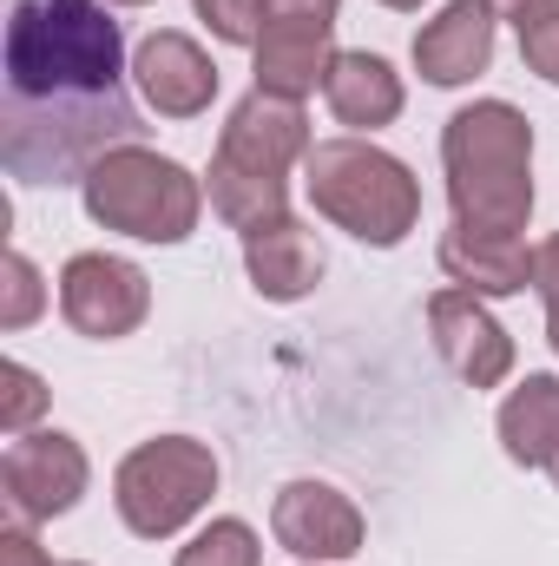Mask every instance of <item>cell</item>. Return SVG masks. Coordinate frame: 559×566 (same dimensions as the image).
I'll list each match as a JSON object with an SVG mask.
<instances>
[{
    "instance_id": "obj_1",
    "label": "cell",
    "mask_w": 559,
    "mask_h": 566,
    "mask_svg": "<svg viewBox=\"0 0 559 566\" xmlns=\"http://www.w3.org/2000/svg\"><path fill=\"white\" fill-rule=\"evenodd\" d=\"M139 145L126 93V33L106 0H13L0 60V165L20 185H86V171Z\"/></svg>"
},
{
    "instance_id": "obj_2",
    "label": "cell",
    "mask_w": 559,
    "mask_h": 566,
    "mask_svg": "<svg viewBox=\"0 0 559 566\" xmlns=\"http://www.w3.org/2000/svg\"><path fill=\"white\" fill-rule=\"evenodd\" d=\"M454 224L520 238L534 218V126L507 99H474L441 133Z\"/></svg>"
},
{
    "instance_id": "obj_3",
    "label": "cell",
    "mask_w": 559,
    "mask_h": 566,
    "mask_svg": "<svg viewBox=\"0 0 559 566\" xmlns=\"http://www.w3.org/2000/svg\"><path fill=\"white\" fill-rule=\"evenodd\" d=\"M309 158V119L303 99H277V93H251L224 139L211 151V211L231 231H251L264 218L289 211V165Z\"/></svg>"
},
{
    "instance_id": "obj_4",
    "label": "cell",
    "mask_w": 559,
    "mask_h": 566,
    "mask_svg": "<svg viewBox=\"0 0 559 566\" xmlns=\"http://www.w3.org/2000/svg\"><path fill=\"white\" fill-rule=\"evenodd\" d=\"M303 185H309V205H316L336 231H349V238H362V244H376V251L402 244L421 218L415 171H409L395 151H382V145H369V139L309 145Z\"/></svg>"
},
{
    "instance_id": "obj_5",
    "label": "cell",
    "mask_w": 559,
    "mask_h": 566,
    "mask_svg": "<svg viewBox=\"0 0 559 566\" xmlns=\"http://www.w3.org/2000/svg\"><path fill=\"white\" fill-rule=\"evenodd\" d=\"M80 198H86V218L93 224H106L119 238H139V244H178V238H191L198 231V211H204V185L178 158H165L151 145L106 151L86 171Z\"/></svg>"
},
{
    "instance_id": "obj_6",
    "label": "cell",
    "mask_w": 559,
    "mask_h": 566,
    "mask_svg": "<svg viewBox=\"0 0 559 566\" xmlns=\"http://www.w3.org/2000/svg\"><path fill=\"white\" fill-rule=\"evenodd\" d=\"M218 494V454L191 434L139 441L113 474V507L139 541H171L184 521H198Z\"/></svg>"
},
{
    "instance_id": "obj_7",
    "label": "cell",
    "mask_w": 559,
    "mask_h": 566,
    "mask_svg": "<svg viewBox=\"0 0 559 566\" xmlns=\"http://www.w3.org/2000/svg\"><path fill=\"white\" fill-rule=\"evenodd\" d=\"M336 7L342 0H264V27H257V93L277 99H309L329 66H336Z\"/></svg>"
},
{
    "instance_id": "obj_8",
    "label": "cell",
    "mask_w": 559,
    "mask_h": 566,
    "mask_svg": "<svg viewBox=\"0 0 559 566\" xmlns=\"http://www.w3.org/2000/svg\"><path fill=\"white\" fill-rule=\"evenodd\" d=\"M86 448L60 428H33V434H13L7 454H0V494H7V514L13 521H53L66 514L80 494H86Z\"/></svg>"
},
{
    "instance_id": "obj_9",
    "label": "cell",
    "mask_w": 559,
    "mask_h": 566,
    "mask_svg": "<svg viewBox=\"0 0 559 566\" xmlns=\"http://www.w3.org/2000/svg\"><path fill=\"white\" fill-rule=\"evenodd\" d=\"M60 316L80 336H93V343H119V336H133L151 316V277L139 264H126V258L80 251L60 271Z\"/></svg>"
},
{
    "instance_id": "obj_10",
    "label": "cell",
    "mask_w": 559,
    "mask_h": 566,
    "mask_svg": "<svg viewBox=\"0 0 559 566\" xmlns=\"http://www.w3.org/2000/svg\"><path fill=\"white\" fill-rule=\"evenodd\" d=\"M428 329H434V349L441 363L467 382V389H500L514 376V336L487 316V303L474 290H434L428 296Z\"/></svg>"
},
{
    "instance_id": "obj_11",
    "label": "cell",
    "mask_w": 559,
    "mask_h": 566,
    "mask_svg": "<svg viewBox=\"0 0 559 566\" xmlns=\"http://www.w3.org/2000/svg\"><path fill=\"white\" fill-rule=\"evenodd\" d=\"M271 534H277V547H289L296 560H309V566H336L349 554H362V514L329 481H289V488H277Z\"/></svg>"
},
{
    "instance_id": "obj_12",
    "label": "cell",
    "mask_w": 559,
    "mask_h": 566,
    "mask_svg": "<svg viewBox=\"0 0 559 566\" xmlns=\"http://www.w3.org/2000/svg\"><path fill=\"white\" fill-rule=\"evenodd\" d=\"M133 80H139V99L158 119H198V113L218 99V66H211V53H204L191 33H171V27H158L151 40H139Z\"/></svg>"
},
{
    "instance_id": "obj_13",
    "label": "cell",
    "mask_w": 559,
    "mask_h": 566,
    "mask_svg": "<svg viewBox=\"0 0 559 566\" xmlns=\"http://www.w3.org/2000/svg\"><path fill=\"white\" fill-rule=\"evenodd\" d=\"M415 66L428 86H467L494 66V7L487 0H447L415 33Z\"/></svg>"
},
{
    "instance_id": "obj_14",
    "label": "cell",
    "mask_w": 559,
    "mask_h": 566,
    "mask_svg": "<svg viewBox=\"0 0 559 566\" xmlns=\"http://www.w3.org/2000/svg\"><path fill=\"white\" fill-rule=\"evenodd\" d=\"M244 238V271L257 283V296H271V303H303L316 283H323V244H316V231L303 224V218H264V224H251V231H238Z\"/></svg>"
},
{
    "instance_id": "obj_15",
    "label": "cell",
    "mask_w": 559,
    "mask_h": 566,
    "mask_svg": "<svg viewBox=\"0 0 559 566\" xmlns=\"http://www.w3.org/2000/svg\"><path fill=\"white\" fill-rule=\"evenodd\" d=\"M441 271L461 290H474V296H520L534 283V251H527V238H494V231L447 224Z\"/></svg>"
},
{
    "instance_id": "obj_16",
    "label": "cell",
    "mask_w": 559,
    "mask_h": 566,
    "mask_svg": "<svg viewBox=\"0 0 559 566\" xmlns=\"http://www.w3.org/2000/svg\"><path fill=\"white\" fill-rule=\"evenodd\" d=\"M323 99L349 133H376V126L402 119V73L382 53H336L329 80H323Z\"/></svg>"
},
{
    "instance_id": "obj_17",
    "label": "cell",
    "mask_w": 559,
    "mask_h": 566,
    "mask_svg": "<svg viewBox=\"0 0 559 566\" xmlns=\"http://www.w3.org/2000/svg\"><path fill=\"white\" fill-rule=\"evenodd\" d=\"M500 448L520 468H547L559 448V376H527L500 402Z\"/></svg>"
},
{
    "instance_id": "obj_18",
    "label": "cell",
    "mask_w": 559,
    "mask_h": 566,
    "mask_svg": "<svg viewBox=\"0 0 559 566\" xmlns=\"http://www.w3.org/2000/svg\"><path fill=\"white\" fill-rule=\"evenodd\" d=\"M257 534H251V521H238V514H224V521H211V527H198L191 534V547H178V566H257Z\"/></svg>"
},
{
    "instance_id": "obj_19",
    "label": "cell",
    "mask_w": 559,
    "mask_h": 566,
    "mask_svg": "<svg viewBox=\"0 0 559 566\" xmlns=\"http://www.w3.org/2000/svg\"><path fill=\"white\" fill-rule=\"evenodd\" d=\"M0 382H7V396H0V428H7V434H33V416L46 409L40 376H33L27 363H7V369H0Z\"/></svg>"
},
{
    "instance_id": "obj_20",
    "label": "cell",
    "mask_w": 559,
    "mask_h": 566,
    "mask_svg": "<svg viewBox=\"0 0 559 566\" xmlns=\"http://www.w3.org/2000/svg\"><path fill=\"white\" fill-rule=\"evenodd\" d=\"M198 20L224 40V46H257V27H264V0H191Z\"/></svg>"
},
{
    "instance_id": "obj_21",
    "label": "cell",
    "mask_w": 559,
    "mask_h": 566,
    "mask_svg": "<svg viewBox=\"0 0 559 566\" xmlns=\"http://www.w3.org/2000/svg\"><path fill=\"white\" fill-rule=\"evenodd\" d=\"M46 290H40V271L27 264V251H7V303H0V329H27L40 316Z\"/></svg>"
},
{
    "instance_id": "obj_22",
    "label": "cell",
    "mask_w": 559,
    "mask_h": 566,
    "mask_svg": "<svg viewBox=\"0 0 559 566\" xmlns=\"http://www.w3.org/2000/svg\"><path fill=\"white\" fill-rule=\"evenodd\" d=\"M487 7H494V20H514L520 27V46L559 27V0H487Z\"/></svg>"
},
{
    "instance_id": "obj_23",
    "label": "cell",
    "mask_w": 559,
    "mask_h": 566,
    "mask_svg": "<svg viewBox=\"0 0 559 566\" xmlns=\"http://www.w3.org/2000/svg\"><path fill=\"white\" fill-rule=\"evenodd\" d=\"M534 290L547 303V336H553V349H559V231L534 251Z\"/></svg>"
},
{
    "instance_id": "obj_24",
    "label": "cell",
    "mask_w": 559,
    "mask_h": 566,
    "mask_svg": "<svg viewBox=\"0 0 559 566\" xmlns=\"http://www.w3.org/2000/svg\"><path fill=\"white\" fill-rule=\"evenodd\" d=\"M0 566H53V560H46V547L33 541V527L13 521V527H0Z\"/></svg>"
},
{
    "instance_id": "obj_25",
    "label": "cell",
    "mask_w": 559,
    "mask_h": 566,
    "mask_svg": "<svg viewBox=\"0 0 559 566\" xmlns=\"http://www.w3.org/2000/svg\"><path fill=\"white\" fill-rule=\"evenodd\" d=\"M382 7H395V13H415L421 0H382Z\"/></svg>"
},
{
    "instance_id": "obj_26",
    "label": "cell",
    "mask_w": 559,
    "mask_h": 566,
    "mask_svg": "<svg viewBox=\"0 0 559 566\" xmlns=\"http://www.w3.org/2000/svg\"><path fill=\"white\" fill-rule=\"evenodd\" d=\"M547 474H553V488H559V448H553V461H547Z\"/></svg>"
},
{
    "instance_id": "obj_27",
    "label": "cell",
    "mask_w": 559,
    "mask_h": 566,
    "mask_svg": "<svg viewBox=\"0 0 559 566\" xmlns=\"http://www.w3.org/2000/svg\"><path fill=\"white\" fill-rule=\"evenodd\" d=\"M113 7H145V0H113Z\"/></svg>"
},
{
    "instance_id": "obj_28",
    "label": "cell",
    "mask_w": 559,
    "mask_h": 566,
    "mask_svg": "<svg viewBox=\"0 0 559 566\" xmlns=\"http://www.w3.org/2000/svg\"><path fill=\"white\" fill-rule=\"evenodd\" d=\"M73 566H86V560H73Z\"/></svg>"
},
{
    "instance_id": "obj_29",
    "label": "cell",
    "mask_w": 559,
    "mask_h": 566,
    "mask_svg": "<svg viewBox=\"0 0 559 566\" xmlns=\"http://www.w3.org/2000/svg\"><path fill=\"white\" fill-rule=\"evenodd\" d=\"M303 566H309V560H303Z\"/></svg>"
}]
</instances>
